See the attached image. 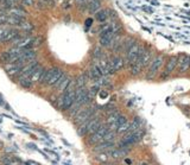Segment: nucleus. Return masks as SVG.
I'll list each match as a JSON object with an SVG mask.
<instances>
[{
    "label": "nucleus",
    "instance_id": "6e6552de",
    "mask_svg": "<svg viewBox=\"0 0 190 165\" xmlns=\"http://www.w3.org/2000/svg\"><path fill=\"white\" fill-rule=\"evenodd\" d=\"M130 151H131V147H118V148H114L109 152V156L113 159H120V158L127 157Z\"/></svg>",
    "mask_w": 190,
    "mask_h": 165
},
{
    "label": "nucleus",
    "instance_id": "c9c22d12",
    "mask_svg": "<svg viewBox=\"0 0 190 165\" xmlns=\"http://www.w3.org/2000/svg\"><path fill=\"white\" fill-rule=\"evenodd\" d=\"M169 75H170V74L166 73V71L164 70V71L162 73V75H160V77H162V78H166V77H169Z\"/></svg>",
    "mask_w": 190,
    "mask_h": 165
},
{
    "label": "nucleus",
    "instance_id": "aec40b11",
    "mask_svg": "<svg viewBox=\"0 0 190 165\" xmlns=\"http://www.w3.org/2000/svg\"><path fill=\"white\" fill-rule=\"evenodd\" d=\"M44 73H45V69H44L43 67H39V65H38L37 69L35 70V73L32 74V76H31L32 82H40V80H42Z\"/></svg>",
    "mask_w": 190,
    "mask_h": 165
},
{
    "label": "nucleus",
    "instance_id": "b1692460",
    "mask_svg": "<svg viewBox=\"0 0 190 165\" xmlns=\"http://www.w3.org/2000/svg\"><path fill=\"white\" fill-rule=\"evenodd\" d=\"M130 127H131V122L127 120L125 124L120 125V126L116 129V134H124V133L128 132V131H130Z\"/></svg>",
    "mask_w": 190,
    "mask_h": 165
},
{
    "label": "nucleus",
    "instance_id": "a211bd4d",
    "mask_svg": "<svg viewBox=\"0 0 190 165\" xmlns=\"http://www.w3.org/2000/svg\"><path fill=\"white\" fill-rule=\"evenodd\" d=\"M26 18H20V17H17V16H7L6 25H8V26H18Z\"/></svg>",
    "mask_w": 190,
    "mask_h": 165
},
{
    "label": "nucleus",
    "instance_id": "2eb2a0df",
    "mask_svg": "<svg viewBox=\"0 0 190 165\" xmlns=\"http://www.w3.org/2000/svg\"><path fill=\"white\" fill-rule=\"evenodd\" d=\"M177 62H178V57H170L168 59V62L165 63V71L166 73H172L176 68H177Z\"/></svg>",
    "mask_w": 190,
    "mask_h": 165
},
{
    "label": "nucleus",
    "instance_id": "393cba45",
    "mask_svg": "<svg viewBox=\"0 0 190 165\" xmlns=\"http://www.w3.org/2000/svg\"><path fill=\"white\" fill-rule=\"evenodd\" d=\"M115 135H116V132L109 129V131L103 135V138H102L101 141H113L114 139H115Z\"/></svg>",
    "mask_w": 190,
    "mask_h": 165
},
{
    "label": "nucleus",
    "instance_id": "f03ea898",
    "mask_svg": "<svg viewBox=\"0 0 190 165\" xmlns=\"http://www.w3.org/2000/svg\"><path fill=\"white\" fill-rule=\"evenodd\" d=\"M108 131H109L108 125H107V124H102V125H101V127L97 129L96 132H94L93 134H90V135H89V138H88L87 143H88L89 145H96L97 143H100V141L102 140L103 135H105Z\"/></svg>",
    "mask_w": 190,
    "mask_h": 165
},
{
    "label": "nucleus",
    "instance_id": "9d476101",
    "mask_svg": "<svg viewBox=\"0 0 190 165\" xmlns=\"http://www.w3.org/2000/svg\"><path fill=\"white\" fill-rule=\"evenodd\" d=\"M58 70H59V68H57V67H52V68H50V69H48V70L45 69V73H44L42 80H40V83H43V84L46 86V83L50 81V78H51Z\"/></svg>",
    "mask_w": 190,
    "mask_h": 165
},
{
    "label": "nucleus",
    "instance_id": "bb28decb",
    "mask_svg": "<svg viewBox=\"0 0 190 165\" xmlns=\"http://www.w3.org/2000/svg\"><path fill=\"white\" fill-rule=\"evenodd\" d=\"M0 59L4 62V63H8L10 59H11V54L8 51H4L0 54Z\"/></svg>",
    "mask_w": 190,
    "mask_h": 165
},
{
    "label": "nucleus",
    "instance_id": "7c9ffc66",
    "mask_svg": "<svg viewBox=\"0 0 190 165\" xmlns=\"http://www.w3.org/2000/svg\"><path fill=\"white\" fill-rule=\"evenodd\" d=\"M1 163H2L4 165L13 163V158H12V156H5V157H2V158H1Z\"/></svg>",
    "mask_w": 190,
    "mask_h": 165
},
{
    "label": "nucleus",
    "instance_id": "f8f14e48",
    "mask_svg": "<svg viewBox=\"0 0 190 165\" xmlns=\"http://www.w3.org/2000/svg\"><path fill=\"white\" fill-rule=\"evenodd\" d=\"M17 29L20 30V32L23 31L25 35H31V32H32V30H33V24L25 19L20 25L17 26Z\"/></svg>",
    "mask_w": 190,
    "mask_h": 165
},
{
    "label": "nucleus",
    "instance_id": "f704fd0d",
    "mask_svg": "<svg viewBox=\"0 0 190 165\" xmlns=\"http://www.w3.org/2000/svg\"><path fill=\"white\" fill-rule=\"evenodd\" d=\"M124 164L132 165L133 164V160H132V159H124Z\"/></svg>",
    "mask_w": 190,
    "mask_h": 165
},
{
    "label": "nucleus",
    "instance_id": "9b49d317",
    "mask_svg": "<svg viewBox=\"0 0 190 165\" xmlns=\"http://www.w3.org/2000/svg\"><path fill=\"white\" fill-rule=\"evenodd\" d=\"M8 12H10V16H17V17H20V18H26V16H27V12L20 6L10 7Z\"/></svg>",
    "mask_w": 190,
    "mask_h": 165
},
{
    "label": "nucleus",
    "instance_id": "7ed1b4c3",
    "mask_svg": "<svg viewBox=\"0 0 190 165\" xmlns=\"http://www.w3.org/2000/svg\"><path fill=\"white\" fill-rule=\"evenodd\" d=\"M145 50L146 49H144L143 46H140L139 44H134L132 48L126 52V58H127V62L130 63V64H132L134 63L139 57H141V55L145 52Z\"/></svg>",
    "mask_w": 190,
    "mask_h": 165
},
{
    "label": "nucleus",
    "instance_id": "dca6fc26",
    "mask_svg": "<svg viewBox=\"0 0 190 165\" xmlns=\"http://www.w3.org/2000/svg\"><path fill=\"white\" fill-rule=\"evenodd\" d=\"M152 56H153L152 51H147V50H145V52L141 55V57H139V58H140V62H141V64H143V67H144V68L150 65L151 61L153 59V58H152Z\"/></svg>",
    "mask_w": 190,
    "mask_h": 165
},
{
    "label": "nucleus",
    "instance_id": "412c9836",
    "mask_svg": "<svg viewBox=\"0 0 190 165\" xmlns=\"http://www.w3.org/2000/svg\"><path fill=\"white\" fill-rule=\"evenodd\" d=\"M70 82H71V78H70V76H67L62 82H61V84L58 86L56 88V90L58 93H61V94H63V93L67 90V88H68V86L70 84Z\"/></svg>",
    "mask_w": 190,
    "mask_h": 165
},
{
    "label": "nucleus",
    "instance_id": "e433bc0d",
    "mask_svg": "<svg viewBox=\"0 0 190 165\" xmlns=\"http://www.w3.org/2000/svg\"><path fill=\"white\" fill-rule=\"evenodd\" d=\"M90 24H92V19H87V21H86V25H87V26H89Z\"/></svg>",
    "mask_w": 190,
    "mask_h": 165
},
{
    "label": "nucleus",
    "instance_id": "72a5a7b5",
    "mask_svg": "<svg viewBox=\"0 0 190 165\" xmlns=\"http://www.w3.org/2000/svg\"><path fill=\"white\" fill-rule=\"evenodd\" d=\"M21 4L24 6H32L35 4V1L33 0H21Z\"/></svg>",
    "mask_w": 190,
    "mask_h": 165
},
{
    "label": "nucleus",
    "instance_id": "6ab92c4d",
    "mask_svg": "<svg viewBox=\"0 0 190 165\" xmlns=\"http://www.w3.org/2000/svg\"><path fill=\"white\" fill-rule=\"evenodd\" d=\"M18 83L20 87L26 88V89L32 88V86H33V82H32V80H31L30 77H21V76H18Z\"/></svg>",
    "mask_w": 190,
    "mask_h": 165
},
{
    "label": "nucleus",
    "instance_id": "4468645a",
    "mask_svg": "<svg viewBox=\"0 0 190 165\" xmlns=\"http://www.w3.org/2000/svg\"><path fill=\"white\" fill-rule=\"evenodd\" d=\"M82 107H84L82 103H80V102L75 101V102H74V103L70 106V108L67 110V112H68V116H69L70 119H74V118L76 116V114H77V113L81 110V108H82Z\"/></svg>",
    "mask_w": 190,
    "mask_h": 165
},
{
    "label": "nucleus",
    "instance_id": "39448f33",
    "mask_svg": "<svg viewBox=\"0 0 190 165\" xmlns=\"http://www.w3.org/2000/svg\"><path fill=\"white\" fill-rule=\"evenodd\" d=\"M115 148V141H100L94 146L95 152H106L109 154V152Z\"/></svg>",
    "mask_w": 190,
    "mask_h": 165
},
{
    "label": "nucleus",
    "instance_id": "f257e3e1",
    "mask_svg": "<svg viewBox=\"0 0 190 165\" xmlns=\"http://www.w3.org/2000/svg\"><path fill=\"white\" fill-rule=\"evenodd\" d=\"M96 113H95V109L93 107H82L81 110L76 114V116L73 119V121H74V124L77 125V126H80L81 124H83L84 121H87V120H89L93 115H95Z\"/></svg>",
    "mask_w": 190,
    "mask_h": 165
},
{
    "label": "nucleus",
    "instance_id": "4c0bfd02",
    "mask_svg": "<svg viewBox=\"0 0 190 165\" xmlns=\"http://www.w3.org/2000/svg\"><path fill=\"white\" fill-rule=\"evenodd\" d=\"M26 165H37V164H36L35 162H27V163H26Z\"/></svg>",
    "mask_w": 190,
    "mask_h": 165
},
{
    "label": "nucleus",
    "instance_id": "cd10ccee",
    "mask_svg": "<svg viewBox=\"0 0 190 165\" xmlns=\"http://www.w3.org/2000/svg\"><path fill=\"white\" fill-rule=\"evenodd\" d=\"M102 56H103V52H102V49L101 48H95L94 50H93V57L94 58H102Z\"/></svg>",
    "mask_w": 190,
    "mask_h": 165
},
{
    "label": "nucleus",
    "instance_id": "1a4fd4ad",
    "mask_svg": "<svg viewBox=\"0 0 190 165\" xmlns=\"http://www.w3.org/2000/svg\"><path fill=\"white\" fill-rule=\"evenodd\" d=\"M108 62H109V67H111L112 74L115 73V71H119L124 67V58H121L120 56H114Z\"/></svg>",
    "mask_w": 190,
    "mask_h": 165
},
{
    "label": "nucleus",
    "instance_id": "c756f323",
    "mask_svg": "<svg viewBox=\"0 0 190 165\" xmlns=\"http://www.w3.org/2000/svg\"><path fill=\"white\" fill-rule=\"evenodd\" d=\"M127 121V118L125 116V115H119L118 116V119H116V121H115V124L118 125V127L120 126V125H122V124H125Z\"/></svg>",
    "mask_w": 190,
    "mask_h": 165
},
{
    "label": "nucleus",
    "instance_id": "2f4dec72",
    "mask_svg": "<svg viewBox=\"0 0 190 165\" xmlns=\"http://www.w3.org/2000/svg\"><path fill=\"white\" fill-rule=\"evenodd\" d=\"M6 20H7V14L6 13H1L0 14V26L6 25Z\"/></svg>",
    "mask_w": 190,
    "mask_h": 165
},
{
    "label": "nucleus",
    "instance_id": "423d86ee",
    "mask_svg": "<svg viewBox=\"0 0 190 165\" xmlns=\"http://www.w3.org/2000/svg\"><path fill=\"white\" fill-rule=\"evenodd\" d=\"M177 68H178V71L181 74L188 71L190 68V56H179L178 57V62H177Z\"/></svg>",
    "mask_w": 190,
    "mask_h": 165
},
{
    "label": "nucleus",
    "instance_id": "ddd939ff",
    "mask_svg": "<svg viewBox=\"0 0 190 165\" xmlns=\"http://www.w3.org/2000/svg\"><path fill=\"white\" fill-rule=\"evenodd\" d=\"M94 17L99 23H106L107 19H108V17H109V10L100 8V10L94 14Z\"/></svg>",
    "mask_w": 190,
    "mask_h": 165
},
{
    "label": "nucleus",
    "instance_id": "4be33fe9",
    "mask_svg": "<svg viewBox=\"0 0 190 165\" xmlns=\"http://www.w3.org/2000/svg\"><path fill=\"white\" fill-rule=\"evenodd\" d=\"M135 43H137V42H135V39H133V38H126V39H124V43H122V49H121V51H124V52H127V51H128V50L132 48Z\"/></svg>",
    "mask_w": 190,
    "mask_h": 165
},
{
    "label": "nucleus",
    "instance_id": "f3484780",
    "mask_svg": "<svg viewBox=\"0 0 190 165\" xmlns=\"http://www.w3.org/2000/svg\"><path fill=\"white\" fill-rule=\"evenodd\" d=\"M143 64H141V62H140V58H138L134 63L131 64V67H130V70H131V74L134 75V76H137V75H139V74L141 73V70H143Z\"/></svg>",
    "mask_w": 190,
    "mask_h": 165
},
{
    "label": "nucleus",
    "instance_id": "a878e982",
    "mask_svg": "<svg viewBox=\"0 0 190 165\" xmlns=\"http://www.w3.org/2000/svg\"><path fill=\"white\" fill-rule=\"evenodd\" d=\"M62 74H63V71L59 69V70H58V71H57V73L55 74L52 77H51V78H50V81L46 83V86H54V84H55V83L57 82V80L61 77V75H62Z\"/></svg>",
    "mask_w": 190,
    "mask_h": 165
},
{
    "label": "nucleus",
    "instance_id": "473e14b6",
    "mask_svg": "<svg viewBox=\"0 0 190 165\" xmlns=\"http://www.w3.org/2000/svg\"><path fill=\"white\" fill-rule=\"evenodd\" d=\"M65 77H67V75H65V74H64V73H63V74H62V75H61V77H59V78L57 80V82H56V83H55V84H54V88H55V89H56L57 87H58V86L61 84V82H62V81H63V80H64Z\"/></svg>",
    "mask_w": 190,
    "mask_h": 165
},
{
    "label": "nucleus",
    "instance_id": "5701e85b",
    "mask_svg": "<svg viewBox=\"0 0 190 165\" xmlns=\"http://www.w3.org/2000/svg\"><path fill=\"white\" fill-rule=\"evenodd\" d=\"M87 81H88V77L86 76V74L77 76L75 80V87L76 88H82V87H84L86 83H87Z\"/></svg>",
    "mask_w": 190,
    "mask_h": 165
},
{
    "label": "nucleus",
    "instance_id": "0eeeda50",
    "mask_svg": "<svg viewBox=\"0 0 190 165\" xmlns=\"http://www.w3.org/2000/svg\"><path fill=\"white\" fill-rule=\"evenodd\" d=\"M114 36H115V35H114L111 30H109V31H106V32H102V33L99 35V43H100L101 46H103V48H109L111 42H112Z\"/></svg>",
    "mask_w": 190,
    "mask_h": 165
},
{
    "label": "nucleus",
    "instance_id": "20e7f679",
    "mask_svg": "<svg viewBox=\"0 0 190 165\" xmlns=\"http://www.w3.org/2000/svg\"><path fill=\"white\" fill-rule=\"evenodd\" d=\"M163 61H164V57L163 56H157V57H154L153 59L151 61V63H150V65H149V73L146 75V78L149 80H151L153 78L154 76H156V74L158 73V70L160 69V67H162V64H163Z\"/></svg>",
    "mask_w": 190,
    "mask_h": 165
},
{
    "label": "nucleus",
    "instance_id": "58836bf2",
    "mask_svg": "<svg viewBox=\"0 0 190 165\" xmlns=\"http://www.w3.org/2000/svg\"><path fill=\"white\" fill-rule=\"evenodd\" d=\"M6 165H16V164H13V163H11V164H6Z\"/></svg>",
    "mask_w": 190,
    "mask_h": 165
},
{
    "label": "nucleus",
    "instance_id": "c85d7f7f",
    "mask_svg": "<svg viewBox=\"0 0 190 165\" xmlns=\"http://www.w3.org/2000/svg\"><path fill=\"white\" fill-rule=\"evenodd\" d=\"M10 29H0V43H4Z\"/></svg>",
    "mask_w": 190,
    "mask_h": 165
}]
</instances>
